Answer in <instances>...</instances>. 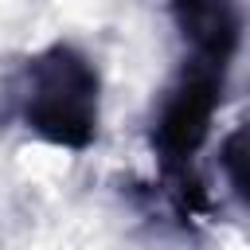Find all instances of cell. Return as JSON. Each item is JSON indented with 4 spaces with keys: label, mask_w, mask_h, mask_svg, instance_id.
I'll return each mask as SVG.
<instances>
[{
    "label": "cell",
    "mask_w": 250,
    "mask_h": 250,
    "mask_svg": "<svg viewBox=\"0 0 250 250\" xmlns=\"http://www.w3.org/2000/svg\"><path fill=\"white\" fill-rule=\"evenodd\" d=\"M8 117L35 141L86 152L102 125V74L74 43H47L8 82Z\"/></svg>",
    "instance_id": "1"
},
{
    "label": "cell",
    "mask_w": 250,
    "mask_h": 250,
    "mask_svg": "<svg viewBox=\"0 0 250 250\" xmlns=\"http://www.w3.org/2000/svg\"><path fill=\"white\" fill-rule=\"evenodd\" d=\"M227 74H230V66H223V62L184 55L180 70L160 90V102L152 109L148 145L160 164L164 188L184 219H191L195 211L207 207V195L195 176V160H199V152L211 137V125H215V113L223 105Z\"/></svg>",
    "instance_id": "2"
},
{
    "label": "cell",
    "mask_w": 250,
    "mask_h": 250,
    "mask_svg": "<svg viewBox=\"0 0 250 250\" xmlns=\"http://www.w3.org/2000/svg\"><path fill=\"white\" fill-rule=\"evenodd\" d=\"M184 43V55L230 66L242 47V8L238 0H164Z\"/></svg>",
    "instance_id": "3"
},
{
    "label": "cell",
    "mask_w": 250,
    "mask_h": 250,
    "mask_svg": "<svg viewBox=\"0 0 250 250\" xmlns=\"http://www.w3.org/2000/svg\"><path fill=\"white\" fill-rule=\"evenodd\" d=\"M219 168H223L227 188L234 191V199L250 211V113L223 137V145H219Z\"/></svg>",
    "instance_id": "4"
}]
</instances>
